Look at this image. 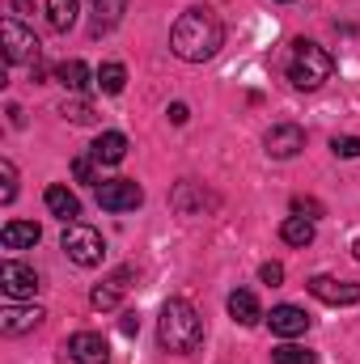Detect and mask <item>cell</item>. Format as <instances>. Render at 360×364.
Returning <instances> with one entry per match:
<instances>
[{
    "label": "cell",
    "instance_id": "cell-2",
    "mask_svg": "<svg viewBox=\"0 0 360 364\" xmlns=\"http://www.w3.org/2000/svg\"><path fill=\"white\" fill-rule=\"evenodd\" d=\"M157 339H162V348L174 352V356H191V352L203 343V318H199V309H195L186 296H170V301L162 305Z\"/></svg>",
    "mask_w": 360,
    "mask_h": 364
},
{
    "label": "cell",
    "instance_id": "cell-17",
    "mask_svg": "<svg viewBox=\"0 0 360 364\" xmlns=\"http://www.w3.org/2000/svg\"><path fill=\"white\" fill-rule=\"evenodd\" d=\"M90 157L97 166H119V161L127 157V136H123V132H102V136L93 140Z\"/></svg>",
    "mask_w": 360,
    "mask_h": 364
},
{
    "label": "cell",
    "instance_id": "cell-30",
    "mask_svg": "<svg viewBox=\"0 0 360 364\" xmlns=\"http://www.w3.org/2000/svg\"><path fill=\"white\" fill-rule=\"evenodd\" d=\"M259 279H263V284H271V288H275V284L284 279V267H280V263H263V267H259Z\"/></svg>",
    "mask_w": 360,
    "mask_h": 364
},
{
    "label": "cell",
    "instance_id": "cell-19",
    "mask_svg": "<svg viewBox=\"0 0 360 364\" xmlns=\"http://www.w3.org/2000/svg\"><path fill=\"white\" fill-rule=\"evenodd\" d=\"M55 81L68 93H85L90 90V68H85V60H60V64H55Z\"/></svg>",
    "mask_w": 360,
    "mask_h": 364
},
{
    "label": "cell",
    "instance_id": "cell-13",
    "mask_svg": "<svg viewBox=\"0 0 360 364\" xmlns=\"http://www.w3.org/2000/svg\"><path fill=\"white\" fill-rule=\"evenodd\" d=\"M38 237H43V229H38L34 220H9V225L0 229V246H4V250H34Z\"/></svg>",
    "mask_w": 360,
    "mask_h": 364
},
{
    "label": "cell",
    "instance_id": "cell-22",
    "mask_svg": "<svg viewBox=\"0 0 360 364\" xmlns=\"http://www.w3.org/2000/svg\"><path fill=\"white\" fill-rule=\"evenodd\" d=\"M195 199H199V203H212L208 195H199V186H195V182H179V186H174V195H170V203L179 208L182 216H195V212H199V208H195Z\"/></svg>",
    "mask_w": 360,
    "mask_h": 364
},
{
    "label": "cell",
    "instance_id": "cell-11",
    "mask_svg": "<svg viewBox=\"0 0 360 364\" xmlns=\"http://www.w3.org/2000/svg\"><path fill=\"white\" fill-rule=\"evenodd\" d=\"M268 326H271V335H280V339H297V335L309 331V314L301 305H275L268 314Z\"/></svg>",
    "mask_w": 360,
    "mask_h": 364
},
{
    "label": "cell",
    "instance_id": "cell-25",
    "mask_svg": "<svg viewBox=\"0 0 360 364\" xmlns=\"http://www.w3.org/2000/svg\"><path fill=\"white\" fill-rule=\"evenodd\" d=\"M60 114L73 119V123H93V106L85 102V97H68V102L60 106Z\"/></svg>",
    "mask_w": 360,
    "mask_h": 364
},
{
    "label": "cell",
    "instance_id": "cell-4",
    "mask_svg": "<svg viewBox=\"0 0 360 364\" xmlns=\"http://www.w3.org/2000/svg\"><path fill=\"white\" fill-rule=\"evenodd\" d=\"M60 250H64V255H68L77 267H97V263L106 259V242H102V233H97L93 225H81V220L64 225Z\"/></svg>",
    "mask_w": 360,
    "mask_h": 364
},
{
    "label": "cell",
    "instance_id": "cell-26",
    "mask_svg": "<svg viewBox=\"0 0 360 364\" xmlns=\"http://www.w3.org/2000/svg\"><path fill=\"white\" fill-rule=\"evenodd\" d=\"M17 199V170L13 161H0V203H13Z\"/></svg>",
    "mask_w": 360,
    "mask_h": 364
},
{
    "label": "cell",
    "instance_id": "cell-14",
    "mask_svg": "<svg viewBox=\"0 0 360 364\" xmlns=\"http://www.w3.org/2000/svg\"><path fill=\"white\" fill-rule=\"evenodd\" d=\"M127 279H132V267L106 275V279H102V284L90 292V305H93V309H115V305H119V296L127 292Z\"/></svg>",
    "mask_w": 360,
    "mask_h": 364
},
{
    "label": "cell",
    "instance_id": "cell-21",
    "mask_svg": "<svg viewBox=\"0 0 360 364\" xmlns=\"http://www.w3.org/2000/svg\"><path fill=\"white\" fill-rule=\"evenodd\" d=\"M314 233H318V229H314V220H309V216H288V220L280 225V237H284L288 246H309V242H314Z\"/></svg>",
    "mask_w": 360,
    "mask_h": 364
},
{
    "label": "cell",
    "instance_id": "cell-9",
    "mask_svg": "<svg viewBox=\"0 0 360 364\" xmlns=\"http://www.w3.org/2000/svg\"><path fill=\"white\" fill-rule=\"evenodd\" d=\"M309 292L327 305H356L360 301V284L335 279V275H309Z\"/></svg>",
    "mask_w": 360,
    "mask_h": 364
},
{
    "label": "cell",
    "instance_id": "cell-10",
    "mask_svg": "<svg viewBox=\"0 0 360 364\" xmlns=\"http://www.w3.org/2000/svg\"><path fill=\"white\" fill-rule=\"evenodd\" d=\"M68 356H73V364H110V343L93 331H77L68 339Z\"/></svg>",
    "mask_w": 360,
    "mask_h": 364
},
{
    "label": "cell",
    "instance_id": "cell-7",
    "mask_svg": "<svg viewBox=\"0 0 360 364\" xmlns=\"http://www.w3.org/2000/svg\"><path fill=\"white\" fill-rule=\"evenodd\" d=\"M0 292H4L9 301L34 296V292H38V275H34V267H26V263H17V259H4V263H0Z\"/></svg>",
    "mask_w": 360,
    "mask_h": 364
},
{
    "label": "cell",
    "instance_id": "cell-24",
    "mask_svg": "<svg viewBox=\"0 0 360 364\" xmlns=\"http://www.w3.org/2000/svg\"><path fill=\"white\" fill-rule=\"evenodd\" d=\"M271 364H318V356L309 348H301V343H280L271 352Z\"/></svg>",
    "mask_w": 360,
    "mask_h": 364
},
{
    "label": "cell",
    "instance_id": "cell-32",
    "mask_svg": "<svg viewBox=\"0 0 360 364\" xmlns=\"http://www.w3.org/2000/svg\"><path fill=\"white\" fill-rule=\"evenodd\" d=\"M170 123H186V106H182V102L170 106Z\"/></svg>",
    "mask_w": 360,
    "mask_h": 364
},
{
    "label": "cell",
    "instance_id": "cell-16",
    "mask_svg": "<svg viewBox=\"0 0 360 364\" xmlns=\"http://www.w3.org/2000/svg\"><path fill=\"white\" fill-rule=\"evenodd\" d=\"M43 203H47V212H51V216H60L64 225H73V220L81 216V199H77L68 186H60V182H55V186H47Z\"/></svg>",
    "mask_w": 360,
    "mask_h": 364
},
{
    "label": "cell",
    "instance_id": "cell-29",
    "mask_svg": "<svg viewBox=\"0 0 360 364\" xmlns=\"http://www.w3.org/2000/svg\"><path fill=\"white\" fill-rule=\"evenodd\" d=\"M93 166H97L93 157H77V161H73V174H77V182H97V178H93Z\"/></svg>",
    "mask_w": 360,
    "mask_h": 364
},
{
    "label": "cell",
    "instance_id": "cell-18",
    "mask_svg": "<svg viewBox=\"0 0 360 364\" xmlns=\"http://www.w3.org/2000/svg\"><path fill=\"white\" fill-rule=\"evenodd\" d=\"M229 318H233L238 326H255V322L263 318V305H259V296H255L250 288H238V292H229Z\"/></svg>",
    "mask_w": 360,
    "mask_h": 364
},
{
    "label": "cell",
    "instance_id": "cell-15",
    "mask_svg": "<svg viewBox=\"0 0 360 364\" xmlns=\"http://www.w3.org/2000/svg\"><path fill=\"white\" fill-rule=\"evenodd\" d=\"M90 9H93L90 34H93V38H102L106 30H115V26L123 21V13H127V0H90Z\"/></svg>",
    "mask_w": 360,
    "mask_h": 364
},
{
    "label": "cell",
    "instance_id": "cell-31",
    "mask_svg": "<svg viewBox=\"0 0 360 364\" xmlns=\"http://www.w3.org/2000/svg\"><path fill=\"white\" fill-rule=\"evenodd\" d=\"M119 331H123V335H140V318H136V314H123V318H119Z\"/></svg>",
    "mask_w": 360,
    "mask_h": 364
},
{
    "label": "cell",
    "instance_id": "cell-23",
    "mask_svg": "<svg viewBox=\"0 0 360 364\" xmlns=\"http://www.w3.org/2000/svg\"><path fill=\"white\" fill-rule=\"evenodd\" d=\"M97 90H102V93H123V90H127V68H123V64H115V60H110V64H102V68H97Z\"/></svg>",
    "mask_w": 360,
    "mask_h": 364
},
{
    "label": "cell",
    "instance_id": "cell-28",
    "mask_svg": "<svg viewBox=\"0 0 360 364\" xmlns=\"http://www.w3.org/2000/svg\"><path fill=\"white\" fill-rule=\"evenodd\" d=\"M292 212H297V216L318 220V216H322V203H318V199H301V195H297V199H292Z\"/></svg>",
    "mask_w": 360,
    "mask_h": 364
},
{
    "label": "cell",
    "instance_id": "cell-1",
    "mask_svg": "<svg viewBox=\"0 0 360 364\" xmlns=\"http://www.w3.org/2000/svg\"><path fill=\"white\" fill-rule=\"evenodd\" d=\"M221 43H225V30H221L212 9H186L174 21V30H170V51L179 60H186V64L212 60L221 51Z\"/></svg>",
    "mask_w": 360,
    "mask_h": 364
},
{
    "label": "cell",
    "instance_id": "cell-3",
    "mask_svg": "<svg viewBox=\"0 0 360 364\" xmlns=\"http://www.w3.org/2000/svg\"><path fill=\"white\" fill-rule=\"evenodd\" d=\"M331 73H335V60H331L327 47H318V43H309V38L292 43V55H288V81H292L297 90H322V85L331 81Z\"/></svg>",
    "mask_w": 360,
    "mask_h": 364
},
{
    "label": "cell",
    "instance_id": "cell-34",
    "mask_svg": "<svg viewBox=\"0 0 360 364\" xmlns=\"http://www.w3.org/2000/svg\"><path fill=\"white\" fill-rule=\"evenodd\" d=\"M280 4H292V0H280Z\"/></svg>",
    "mask_w": 360,
    "mask_h": 364
},
{
    "label": "cell",
    "instance_id": "cell-20",
    "mask_svg": "<svg viewBox=\"0 0 360 364\" xmlns=\"http://www.w3.org/2000/svg\"><path fill=\"white\" fill-rule=\"evenodd\" d=\"M77 17H81V0H47V21H51V30L68 34V30L77 26Z\"/></svg>",
    "mask_w": 360,
    "mask_h": 364
},
{
    "label": "cell",
    "instance_id": "cell-33",
    "mask_svg": "<svg viewBox=\"0 0 360 364\" xmlns=\"http://www.w3.org/2000/svg\"><path fill=\"white\" fill-rule=\"evenodd\" d=\"M352 255H356V259H360V237H356V246H352Z\"/></svg>",
    "mask_w": 360,
    "mask_h": 364
},
{
    "label": "cell",
    "instance_id": "cell-6",
    "mask_svg": "<svg viewBox=\"0 0 360 364\" xmlns=\"http://www.w3.org/2000/svg\"><path fill=\"white\" fill-rule=\"evenodd\" d=\"M97 203L106 212H136L144 203V191L132 178H110V182H97Z\"/></svg>",
    "mask_w": 360,
    "mask_h": 364
},
{
    "label": "cell",
    "instance_id": "cell-27",
    "mask_svg": "<svg viewBox=\"0 0 360 364\" xmlns=\"http://www.w3.org/2000/svg\"><path fill=\"white\" fill-rule=\"evenodd\" d=\"M331 153H335V157H348V161L360 157V136H335V140H331Z\"/></svg>",
    "mask_w": 360,
    "mask_h": 364
},
{
    "label": "cell",
    "instance_id": "cell-5",
    "mask_svg": "<svg viewBox=\"0 0 360 364\" xmlns=\"http://www.w3.org/2000/svg\"><path fill=\"white\" fill-rule=\"evenodd\" d=\"M0 34H4V60L9 64H38V38H34V30H26L17 17H4V26H0Z\"/></svg>",
    "mask_w": 360,
    "mask_h": 364
},
{
    "label": "cell",
    "instance_id": "cell-12",
    "mask_svg": "<svg viewBox=\"0 0 360 364\" xmlns=\"http://www.w3.org/2000/svg\"><path fill=\"white\" fill-rule=\"evenodd\" d=\"M43 318H47V314H43L38 305H4V309H0V335L17 339V335L34 331V326H38Z\"/></svg>",
    "mask_w": 360,
    "mask_h": 364
},
{
    "label": "cell",
    "instance_id": "cell-8",
    "mask_svg": "<svg viewBox=\"0 0 360 364\" xmlns=\"http://www.w3.org/2000/svg\"><path fill=\"white\" fill-rule=\"evenodd\" d=\"M263 149H268V157H275V161H288V157H297L305 149V132L297 123H275L268 136H263Z\"/></svg>",
    "mask_w": 360,
    "mask_h": 364
}]
</instances>
